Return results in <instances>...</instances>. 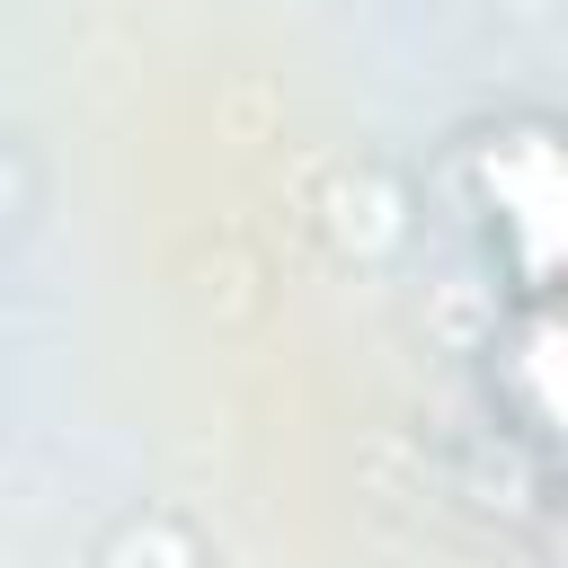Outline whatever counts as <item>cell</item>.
I'll list each match as a JSON object with an SVG mask.
<instances>
[{
	"mask_svg": "<svg viewBox=\"0 0 568 568\" xmlns=\"http://www.w3.org/2000/svg\"><path fill=\"white\" fill-rule=\"evenodd\" d=\"M488 399L524 444H559V311L515 302V328L488 346Z\"/></svg>",
	"mask_w": 568,
	"mask_h": 568,
	"instance_id": "7a4b0ae2",
	"label": "cell"
},
{
	"mask_svg": "<svg viewBox=\"0 0 568 568\" xmlns=\"http://www.w3.org/2000/svg\"><path fill=\"white\" fill-rule=\"evenodd\" d=\"M462 186L488 231V257L506 266L515 302H550L568 266V151L550 115H497L462 142Z\"/></svg>",
	"mask_w": 568,
	"mask_h": 568,
	"instance_id": "6da1fadb",
	"label": "cell"
}]
</instances>
